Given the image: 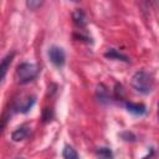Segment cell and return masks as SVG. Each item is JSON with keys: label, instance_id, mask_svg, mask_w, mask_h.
<instances>
[{"label": "cell", "instance_id": "5b68a950", "mask_svg": "<svg viewBox=\"0 0 159 159\" xmlns=\"http://www.w3.org/2000/svg\"><path fill=\"white\" fill-rule=\"evenodd\" d=\"M14 56H15V53H14V52H12V53H9V55H7L6 57H4V60L0 62V82L4 80V77H5L6 72H7V70H9L10 65H11V62H12Z\"/></svg>", "mask_w": 159, "mask_h": 159}, {"label": "cell", "instance_id": "7c38bea8", "mask_svg": "<svg viewBox=\"0 0 159 159\" xmlns=\"http://www.w3.org/2000/svg\"><path fill=\"white\" fill-rule=\"evenodd\" d=\"M120 137H122V139H124L125 142H134V140H135V135H134L133 133H130V132H124V133L120 134Z\"/></svg>", "mask_w": 159, "mask_h": 159}, {"label": "cell", "instance_id": "9c48e42d", "mask_svg": "<svg viewBox=\"0 0 159 159\" xmlns=\"http://www.w3.org/2000/svg\"><path fill=\"white\" fill-rule=\"evenodd\" d=\"M62 155H63V159H80L78 153L71 145H65V148L62 150Z\"/></svg>", "mask_w": 159, "mask_h": 159}, {"label": "cell", "instance_id": "3957f363", "mask_svg": "<svg viewBox=\"0 0 159 159\" xmlns=\"http://www.w3.org/2000/svg\"><path fill=\"white\" fill-rule=\"evenodd\" d=\"M48 58L50 61L52 62V65H55L56 67H62L65 65V61H66V55H65V51L58 47V46H51L48 48Z\"/></svg>", "mask_w": 159, "mask_h": 159}, {"label": "cell", "instance_id": "7a4b0ae2", "mask_svg": "<svg viewBox=\"0 0 159 159\" xmlns=\"http://www.w3.org/2000/svg\"><path fill=\"white\" fill-rule=\"evenodd\" d=\"M39 75V68L36 65L30 62H22L16 68V77L20 84H26L32 82Z\"/></svg>", "mask_w": 159, "mask_h": 159}, {"label": "cell", "instance_id": "8fae6325", "mask_svg": "<svg viewBox=\"0 0 159 159\" xmlns=\"http://www.w3.org/2000/svg\"><path fill=\"white\" fill-rule=\"evenodd\" d=\"M34 103H35V98H34V97L27 98L25 103H22V104H20V106H19V111H20L21 113H26V112H29V111H30V108L34 106Z\"/></svg>", "mask_w": 159, "mask_h": 159}, {"label": "cell", "instance_id": "8992f818", "mask_svg": "<svg viewBox=\"0 0 159 159\" xmlns=\"http://www.w3.org/2000/svg\"><path fill=\"white\" fill-rule=\"evenodd\" d=\"M72 17H73V22L76 24L77 27L82 29V27L86 26V24H87V16H86V14H84L81 9H77V10L73 12Z\"/></svg>", "mask_w": 159, "mask_h": 159}, {"label": "cell", "instance_id": "30bf717a", "mask_svg": "<svg viewBox=\"0 0 159 159\" xmlns=\"http://www.w3.org/2000/svg\"><path fill=\"white\" fill-rule=\"evenodd\" d=\"M96 154H97V157H98L99 159H112V158H113L112 150H111L109 148H104V147L98 148V149L96 150Z\"/></svg>", "mask_w": 159, "mask_h": 159}, {"label": "cell", "instance_id": "6da1fadb", "mask_svg": "<svg viewBox=\"0 0 159 159\" xmlns=\"http://www.w3.org/2000/svg\"><path fill=\"white\" fill-rule=\"evenodd\" d=\"M132 86L137 92L143 94H149L154 87L153 76L145 71H138L132 77Z\"/></svg>", "mask_w": 159, "mask_h": 159}, {"label": "cell", "instance_id": "5bb4252c", "mask_svg": "<svg viewBox=\"0 0 159 159\" xmlns=\"http://www.w3.org/2000/svg\"><path fill=\"white\" fill-rule=\"evenodd\" d=\"M52 118V111L50 108H45L43 111V119L45 120H50Z\"/></svg>", "mask_w": 159, "mask_h": 159}, {"label": "cell", "instance_id": "4fadbf2b", "mask_svg": "<svg viewBox=\"0 0 159 159\" xmlns=\"http://www.w3.org/2000/svg\"><path fill=\"white\" fill-rule=\"evenodd\" d=\"M26 5H27V7H30V10H36L37 7H40L41 5H42V1H27L26 2Z\"/></svg>", "mask_w": 159, "mask_h": 159}, {"label": "cell", "instance_id": "ba28073f", "mask_svg": "<svg viewBox=\"0 0 159 159\" xmlns=\"http://www.w3.org/2000/svg\"><path fill=\"white\" fill-rule=\"evenodd\" d=\"M29 133H30V132H29V128L21 127V128H17L16 130L12 132L11 138H12V140H15V142H20V140H24L25 138H27Z\"/></svg>", "mask_w": 159, "mask_h": 159}, {"label": "cell", "instance_id": "277c9868", "mask_svg": "<svg viewBox=\"0 0 159 159\" xmlns=\"http://www.w3.org/2000/svg\"><path fill=\"white\" fill-rule=\"evenodd\" d=\"M125 108L128 112H130L134 116H144L147 113V107L142 103H133V102H125Z\"/></svg>", "mask_w": 159, "mask_h": 159}, {"label": "cell", "instance_id": "52a82bcc", "mask_svg": "<svg viewBox=\"0 0 159 159\" xmlns=\"http://www.w3.org/2000/svg\"><path fill=\"white\" fill-rule=\"evenodd\" d=\"M104 57L107 58H111V60H120V61H124V62H129L128 57L123 53H120L118 50L116 48H109L106 53H104Z\"/></svg>", "mask_w": 159, "mask_h": 159}]
</instances>
